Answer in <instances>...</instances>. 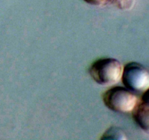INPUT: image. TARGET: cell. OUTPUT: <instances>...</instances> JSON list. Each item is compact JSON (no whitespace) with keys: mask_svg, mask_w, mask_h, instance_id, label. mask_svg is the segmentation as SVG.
Masks as SVG:
<instances>
[{"mask_svg":"<svg viewBox=\"0 0 149 140\" xmlns=\"http://www.w3.org/2000/svg\"><path fill=\"white\" fill-rule=\"evenodd\" d=\"M141 101L143 103L146 104L148 105L149 106V88L146 91H144L143 93V96Z\"/></svg>","mask_w":149,"mask_h":140,"instance_id":"obj_8","label":"cell"},{"mask_svg":"<svg viewBox=\"0 0 149 140\" xmlns=\"http://www.w3.org/2000/svg\"><path fill=\"white\" fill-rule=\"evenodd\" d=\"M137 125L145 132L149 134V106L139 101L132 112Z\"/></svg>","mask_w":149,"mask_h":140,"instance_id":"obj_4","label":"cell"},{"mask_svg":"<svg viewBox=\"0 0 149 140\" xmlns=\"http://www.w3.org/2000/svg\"><path fill=\"white\" fill-rule=\"evenodd\" d=\"M127 139L126 134L120 128L111 127L102 135L100 139L125 140Z\"/></svg>","mask_w":149,"mask_h":140,"instance_id":"obj_5","label":"cell"},{"mask_svg":"<svg viewBox=\"0 0 149 140\" xmlns=\"http://www.w3.org/2000/svg\"><path fill=\"white\" fill-rule=\"evenodd\" d=\"M85 2L95 6L103 5V4L108 3V0H84Z\"/></svg>","mask_w":149,"mask_h":140,"instance_id":"obj_7","label":"cell"},{"mask_svg":"<svg viewBox=\"0 0 149 140\" xmlns=\"http://www.w3.org/2000/svg\"><path fill=\"white\" fill-rule=\"evenodd\" d=\"M123 66L113 58H102L96 60L89 69L92 78L97 84L113 85L122 80Z\"/></svg>","mask_w":149,"mask_h":140,"instance_id":"obj_1","label":"cell"},{"mask_svg":"<svg viewBox=\"0 0 149 140\" xmlns=\"http://www.w3.org/2000/svg\"><path fill=\"white\" fill-rule=\"evenodd\" d=\"M135 0H108V2L122 10H129L132 9L135 4Z\"/></svg>","mask_w":149,"mask_h":140,"instance_id":"obj_6","label":"cell"},{"mask_svg":"<svg viewBox=\"0 0 149 140\" xmlns=\"http://www.w3.org/2000/svg\"><path fill=\"white\" fill-rule=\"evenodd\" d=\"M121 80L131 91L143 93L149 88V71L139 63H128L123 66Z\"/></svg>","mask_w":149,"mask_h":140,"instance_id":"obj_3","label":"cell"},{"mask_svg":"<svg viewBox=\"0 0 149 140\" xmlns=\"http://www.w3.org/2000/svg\"><path fill=\"white\" fill-rule=\"evenodd\" d=\"M103 100L109 109L119 113L132 112L139 102L134 92L119 86L106 90L103 96Z\"/></svg>","mask_w":149,"mask_h":140,"instance_id":"obj_2","label":"cell"}]
</instances>
